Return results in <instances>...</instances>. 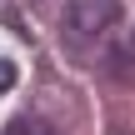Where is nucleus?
Segmentation results:
<instances>
[{"label": "nucleus", "mask_w": 135, "mask_h": 135, "mask_svg": "<svg viewBox=\"0 0 135 135\" xmlns=\"http://www.w3.org/2000/svg\"><path fill=\"white\" fill-rule=\"evenodd\" d=\"M110 25H120V0H70L60 15V30L70 40H95Z\"/></svg>", "instance_id": "1"}, {"label": "nucleus", "mask_w": 135, "mask_h": 135, "mask_svg": "<svg viewBox=\"0 0 135 135\" xmlns=\"http://www.w3.org/2000/svg\"><path fill=\"white\" fill-rule=\"evenodd\" d=\"M0 135H55V130H50L40 115H15V120H10V125H5Z\"/></svg>", "instance_id": "2"}, {"label": "nucleus", "mask_w": 135, "mask_h": 135, "mask_svg": "<svg viewBox=\"0 0 135 135\" xmlns=\"http://www.w3.org/2000/svg\"><path fill=\"white\" fill-rule=\"evenodd\" d=\"M10 85H15V65H10V60H0V90H10Z\"/></svg>", "instance_id": "3"}]
</instances>
